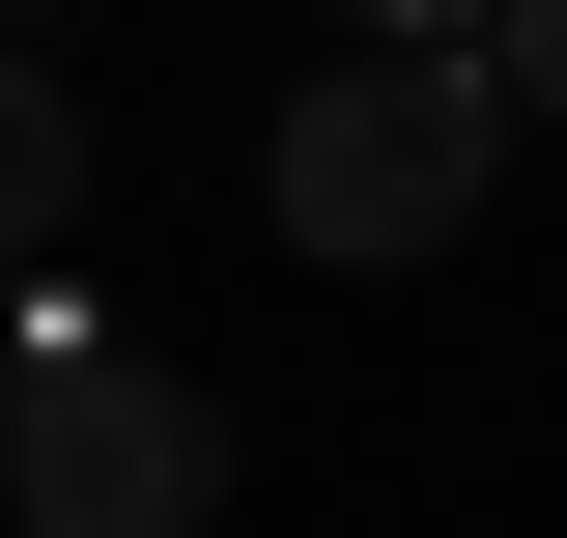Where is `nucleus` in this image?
Returning a JSON list of instances; mask_svg holds the SVG:
<instances>
[{
    "label": "nucleus",
    "mask_w": 567,
    "mask_h": 538,
    "mask_svg": "<svg viewBox=\"0 0 567 538\" xmlns=\"http://www.w3.org/2000/svg\"><path fill=\"white\" fill-rule=\"evenodd\" d=\"M511 170V58H341L312 114L256 142L284 256H454V199Z\"/></svg>",
    "instance_id": "1"
},
{
    "label": "nucleus",
    "mask_w": 567,
    "mask_h": 538,
    "mask_svg": "<svg viewBox=\"0 0 567 538\" xmlns=\"http://www.w3.org/2000/svg\"><path fill=\"white\" fill-rule=\"evenodd\" d=\"M29 538H227V397L199 369H114V340L29 312Z\"/></svg>",
    "instance_id": "2"
},
{
    "label": "nucleus",
    "mask_w": 567,
    "mask_h": 538,
    "mask_svg": "<svg viewBox=\"0 0 567 538\" xmlns=\"http://www.w3.org/2000/svg\"><path fill=\"white\" fill-rule=\"evenodd\" d=\"M58 199H85V142H58V58H0V312H58Z\"/></svg>",
    "instance_id": "3"
},
{
    "label": "nucleus",
    "mask_w": 567,
    "mask_h": 538,
    "mask_svg": "<svg viewBox=\"0 0 567 538\" xmlns=\"http://www.w3.org/2000/svg\"><path fill=\"white\" fill-rule=\"evenodd\" d=\"M341 29H369V58H483L511 0H341Z\"/></svg>",
    "instance_id": "4"
},
{
    "label": "nucleus",
    "mask_w": 567,
    "mask_h": 538,
    "mask_svg": "<svg viewBox=\"0 0 567 538\" xmlns=\"http://www.w3.org/2000/svg\"><path fill=\"white\" fill-rule=\"evenodd\" d=\"M483 58H511V114H567V0H511V29H483Z\"/></svg>",
    "instance_id": "5"
},
{
    "label": "nucleus",
    "mask_w": 567,
    "mask_h": 538,
    "mask_svg": "<svg viewBox=\"0 0 567 538\" xmlns=\"http://www.w3.org/2000/svg\"><path fill=\"white\" fill-rule=\"evenodd\" d=\"M29 29H58V0H0V58H29Z\"/></svg>",
    "instance_id": "6"
}]
</instances>
